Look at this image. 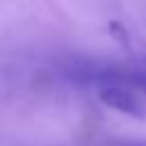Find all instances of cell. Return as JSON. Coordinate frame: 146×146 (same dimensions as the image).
<instances>
[{
	"instance_id": "1",
	"label": "cell",
	"mask_w": 146,
	"mask_h": 146,
	"mask_svg": "<svg viewBox=\"0 0 146 146\" xmlns=\"http://www.w3.org/2000/svg\"><path fill=\"white\" fill-rule=\"evenodd\" d=\"M82 75L91 80H100L103 84H121L139 94H146V55H135L112 64L91 66V68H84Z\"/></svg>"
},
{
	"instance_id": "2",
	"label": "cell",
	"mask_w": 146,
	"mask_h": 146,
	"mask_svg": "<svg viewBox=\"0 0 146 146\" xmlns=\"http://www.w3.org/2000/svg\"><path fill=\"white\" fill-rule=\"evenodd\" d=\"M98 98H100L103 105H107L116 112L139 116V119L146 116V100L135 89H128V87H121V84H103L98 89Z\"/></svg>"
},
{
	"instance_id": "3",
	"label": "cell",
	"mask_w": 146,
	"mask_h": 146,
	"mask_svg": "<svg viewBox=\"0 0 146 146\" xmlns=\"http://www.w3.org/2000/svg\"><path fill=\"white\" fill-rule=\"evenodd\" d=\"M114 146H146V141H119Z\"/></svg>"
}]
</instances>
